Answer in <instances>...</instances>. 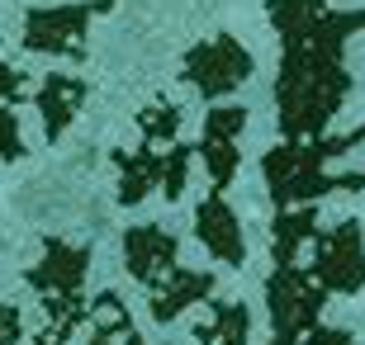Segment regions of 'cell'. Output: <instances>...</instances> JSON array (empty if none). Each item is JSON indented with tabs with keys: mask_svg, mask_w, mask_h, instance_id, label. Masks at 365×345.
I'll list each match as a JSON object with an SVG mask.
<instances>
[{
	"mask_svg": "<svg viewBox=\"0 0 365 345\" xmlns=\"http://www.w3.org/2000/svg\"><path fill=\"white\" fill-rule=\"evenodd\" d=\"M361 28H365V10H327L299 33L280 38L275 123H280L284 142L323 137L341 100L351 95V71H346L341 53Z\"/></svg>",
	"mask_w": 365,
	"mask_h": 345,
	"instance_id": "cell-1",
	"label": "cell"
},
{
	"mask_svg": "<svg viewBox=\"0 0 365 345\" xmlns=\"http://www.w3.org/2000/svg\"><path fill=\"white\" fill-rule=\"evenodd\" d=\"M365 142V128L351 133H332V137H313V142H275L266 156H261V175H266V189H271L275 208H309V203L327 199V194H361L365 175L361 171H341L332 175L327 161L346 156L351 147Z\"/></svg>",
	"mask_w": 365,
	"mask_h": 345,
	"instance_id": "cell-2",
	"label": "cell"
},
{
	"mask_svg": "<svg viewBox=\"0 0 365 345\" xmlns=\"http://www.w3.org/2000/svg\"><path fill=\"white\" fill-rule=\"evenodd\" d=\"M114 161V171H119V189H114V199L123 208H133L152 194V189H162L166 199H180L185 194V180H190V161H195V147H157V142H138V147H114L109 152Z\"/></svg>",
	"mask_w": 365,
	"mask_h": 345,
	"instance_id": "cell-3",
	"label": "cell"
},
{
	"mask_svg": "<svg viewBox=\"0 0 365 345\" xmlns=\"http://www.w3.org/2000/svg\"><path fill=\"white\" fill-rule=\"evenodd\" d=\"M266 307H271V345H304V336L323 327L327 289H318L304 265L271 270L266 275Z\"/></svg>",
	"mask_w": 365,
	"mask_h": 345,
	"instance_id": "cell-4",
	"label": "cell"
},
{
	"mask_svg": "<svg viewBox=\"0 0 365 345\" xmlns=\"http://www.w3.org/2000/svg\"><path fill=\"white\" fill-rule=\"evenodd\" d=\"M114 10V0H76V5H43L24 14V48L38 57H71L86 62V33L100 14Z\"/></svg>",
	"mask_w": 365,
	"mask_h": 345,
	"instance_id": "cell-5",
	"label": "cell"
},
{
	"mask_svg": "<svg viewBox=\"0 0 365 345\" xmlns=\"http://www.w3.org/2000/svg\"><path fill=\"white\" fill-rule=\"evenodd\" d=\"M180 80L190 90H200L204 100H228L232 90H242L252 80V53L232 33H214L209 43H195L185 53Z\"/></svg>",
	"mask_w": 365,
	"mask_h": 345,
	"instance_id": "cell-6",
	"label": "cell"
},
{
	"mask_svg": "<svg viewBox=\"0 0 365 345\" xmlns=\"http://www.w3.org/2000/svg\"><path fill=\"white\" fill-rule=\"evenodd\" d=\"M309 246H313L309 275L318 289H327V293H361L365 289V227L356 218L318 232Z\"/></svg>",
	"mask_w": 365,
	"mask_h": 345,
	"instance_id": "cell-7",
	"label": "cell"
},
{
	"mask_svg": "<svg viewBox=\"0 0 365 345\" xmlns=\"http://www.w3.org/2000/svg\"><path fill=\"white\" fill-rule=\"evenodd\" d=\"M242 128H247L242 105H218V109L204 114V137H200V147H195V156H204V171L214 180L209 194H228L232 175H237V161H242V147H237Z\"/></svg>",
	"mask_w": 365,
	"mask_h": 345,
	"instance_id": "cell-8",
	"label": "cell"
},
{
	"mask_svg": "<svg viewBox=\"0 0 365 345\" xmlns=\"http://www.w3.org/2000/svg\"><path fill=\"white\" fill-rule=\"evenodd\" d=\"M176 260H180V241L162 223H138V227L123 232V265H128V275L138 284H148L152 293L180 270Z\"/></svg>",
	"mask_w": 365,
	"mask_h": 345,
	"instance_id": "cell-9",
	"label": "cell"
},
{
	"mask_svg": "<svg viewBox=\"0 0 365 345\" xmlns=\"http://www.w3.org/2000/svg\"><path fill=\"white\" fill-rule=\"evenodd\" d=\"M86 275H91V246L43 237V260L24 279H29V289L43 293V298H67V293H86Z\"/></svg>",
	"mask_w": 365,
	"mask_h": 345,
	"instance_id": "cell-10",
	"label": "cell"
},
{
	"mask_svg": "<svg viewBox=\"0 0 365 345\" xmlns=\"http://www.w3.org/2000/svg\"><path fill=\"white\" fill-rule=\"evenodd\" d=\"M195 237L204 241V251L223 260V265H242L247 260V241H242V223L232 213L228 194H209L195 208Z\"/></svg>",
	"mask_w": 365,
	"mask_h": 345,
	"instance_id": "cell-11",
	"label": "cell"
},
{
	"mask_svg": "<svg viewBox=\"0 0 365 345\" xmlns=\"http://www.w3.org/2000/svg\"><path fill=\"white\" fill-rule=\"evenodd\" d=\"M86 95H91V80L86 76H67V71H48L43 85L34 90V109H38L43 119V137L57 142V137L71 128V119L81 114Z\"/></svg>",
	"mask_w": 365,
	"mask_h": 345,
	"instance_id": "cell-12",
	"label": "cell"
},
{
	"mask_svg": "<svg viewBox=\"0 0 365 345\" xmlns=\"http://www.w3.org/2000/svg\"><path fill=\"white\" fill-rule=\"evenodd\" d=\"M209 293H214V275H209V270H176V275L148 298V312H152V322L166 327V322H176L185 307L209 303Z\"/></svg>",
	"mask_w": 365,
	"mask_h": 345,
	"instance_id": "cell-13",
	"label": "cell"
},
{
	"mask_svg": "<svg viewBox=\"0 0 365 345\" xmlns=\"http://www.w3.org/2000/svg\"><path fill=\"white\" fill-rule=\"evenodd\" d=\"M313 237H318V203L275 213V223H271V260H275V270H294L304 241H313Z\"/></svg>",
	"mask_w": 365,
	"mask_h": 345,
	"instance_id": "cell-14",
	"label": "cell"
},
{
	"mask_svg": "<svg viewBox=\"0 0 365 345\" xmlns=\"http://www.w3.org/2000/svg\"><path fill=\"white\" fill-rule=\"evenodd\" d=\"M209 312H214V317L195 327V341L200 345H247V336H252V312H247V303L209 298Z\"/></svg>",
	"mask_w": 365,
	"mask_h": 345,
	"instance_id": "cell-15",
	"label": "cell"
},
{
	"mask_svg": "<svg viewBox=\"0 0 365 345\" xmlns=\"http://www.w3.org/2000/svg\"><path fill=\"white\" fill-rule=\"evenodd\" d=\"M327 10H332V0H266V19H271V28L280 38L299 33L304 24H313Z\"/></svg>",
	"mask_w": 365,
	"mask_h": 345,
	"instance_id": "cell-16",
	"label": "cell"
},
{
	"mask_svg": "<svg viewBox=\"0 0 365 345\" xmlns=\"http://www.w3.org/2000/svg\"><path fill=\"white\" fill-rule=\"evenodd\" d=\"M138 133L143 142H157V147H171L180 133V105L171 100H152V105L138 109Z\"/></svg>",
	"mask_w": 365,
	"mask_h": 345,
	"instance_id": "cell-17",
	"label": "cell"
},
{
	"mask_svg": "<svg viewBox=\"0 0 365 345\" xmlns=\"http://www.w3.org/2000/svg\"><path fill=\"white\" fill-rule=\"evenodd\" d=\"M29 147H24V133H19V119H14L10 105H0V161H19Z\"/></svg>",
	"mask_w": 365,
	"mask_h": 345,
	"instance_id": "cell-18",
	"label": "cell"
},
{
	"mask_svg": "<svg viewBox=\"0 0 365 345\" xmlns=\"http://www.w3.org/2000/svg\"><path fill=\"white\" fill-rule=\"evenodd\" d=\"M29 100V76L14 67H0V105H19Z\"/></svg>",
	"mask_w": 365,
	"mask_h": 345,
	"instance_id": "cell-19",
	"label": "cell"
},
{
	"mask_svg": "<svg viewBox=\"0 0 365 345\" xmlns=\"http://www.w3.org/2000/svg\"><path fill=\"white\" fill-rule=\"evenodd\" d=\"M19 336H24V317H19V307L0 303V345H19Z\"/></svg>",
	"mask_w": 365,
	"mask_h": 345,
	"instance_id": "cell-20",
	"label": "cell"
},
{
	"mask_svg": "<svg viewBox=\"0 0 365 345\" xmlns=\"http://www.w3.org/2000/svg\"><path fill=\"white\" fill-rule=\"evenodd\" d=\"M304 345H356V336L341 327H318L313 336H304Z\"/></svg>",
	"mask_w": 365,
	"mask_h": 345,
	"instance_id": "cell-21",
	"label": "cell"
},
{
	"mask_svg": "<svg viewBox=\"0 0 365 345\" xmlns=\"http://www.w3.org/2000/svg\"><path fill=\"white\" fill-rule=\"evenodd\" d=\"M119 345H143V336H138V331H133V336H128V341H119Z\"/></svg>",
	"mask_w": 365,
	"mask_h": 345,
	"instance_id": "cell-22",
	"label": "cell"
}]
</instances>
